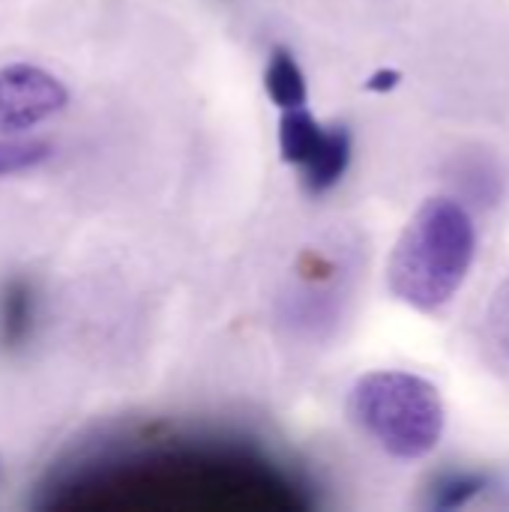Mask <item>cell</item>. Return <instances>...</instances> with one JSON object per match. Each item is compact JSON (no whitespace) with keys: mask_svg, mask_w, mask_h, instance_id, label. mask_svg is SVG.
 I'll return each mask as SVG.
<instances>
[{"mask_svg":"<svg viewBox=\"0 0 509 512\" xmlns=\"http://www.w3.org/2000/svg\"><path fill=\"white\" fill-rule=\"evenodd\" d=\"M474 252L477 228L471 213L453 198H429L390 255V291L420 312H435L462 288Z\"/></svg>","mask_w":509,"mask_h":512,"instance_id":"cell-1","label":"cell"},{"mask_svg":"<svg viewBox=\"0 0 509 512\" xmlns=\"http://www.w3.org/2000/svg\"><path fill=\"white\" fill-rule=\"evenodd\" d=\"M354 423L390 456L423 459L444 432V402L438 390L408 372H372L351 390Z\"/></svg>","mask_w":509,"mask_h":512,"instance_id":"cell-2","label":"cell"},{"mask_svg":"<svg viewBox=\"0 0 509 512\" xmlns=\"http://www.w3.org/2000/svg\"><path fill=\"white\" fill-rule=\"evenodd\" d=\"M69 93L57 75L33 63L0 69V132H24L63 111Z\"/></svg>","mask_w":509,"mask_h":512,"instance_id":"cell-3","label":"cell"},{"mask_svg":"<svg viewBox=\"0 0 509 512\" xmlns=\"http://www.w3.org/2000/svg\"><path fill=\"white\" fill-rule=\"evenodd\" d=\"M36 333V291L27 276L0 282V354H21Z\"/></svg>","mask_w":509,"mask_h":512,"instance_id":"cell-4","label":"cell"},{"mask_svg":"<svg viewBox=\"0 0 509 512\" xmlns=\"http://www.w3.org/2000/svg\"><path fill=\"white\" fill-rule=\"evenodd\" d=\"M324 135H327V126H321L309 114L306 105H297V108H285L282 111V120H279V150H282V159L285 162L306 168L309 159L324 144Z\"/></svg>","mask_w":509,"mask_h":512,"instance_id":"cell-5","label":"cell"},{"mask_svg":"<svg viewBox=\"0 0 509 512\" xmlns=\"http://www.w3.org/2000/svg\"><path fill=\"white\" fill-rule=\"evenodd\" d=\"M348 162H351V132L345 126H327L324 144L303 168V180H306L309 192L333 189L339 183V177L345 174Z\"/></svg>","mask_w":509,"mask_h":512,"instance_id":"cell-6","label":"cell"},{"mask_svg":"<svg viewBox=\"0 0 509 512\" xmlns=\"http://www.w3.org/2000/svg\"><path fill=\"white\" fill-rule=\"evenodd\" d=\"M264 84H267V93L270 99L285 111V108H297V105H306V78L294 60L291 51L285 48H276L270 63H267V72H264Z\"/></svg>","mask_w":509,"mask_h":512,"instance_id":"cell-7","label":"cell"},{"mask_svg":"<svg viewBox=\"0 0 509 512\" xmlns=\"http://www.w3.org/2000/svg\"><path fill=\"white\" fill-rule=\"evenodd\" d=\"M51 156L45 141H0V177L36 168Z\"/></svg>","mask_w":509,"mask_h":512,"instance_id":"cell-8","label":"cell"},{"mask_svg":"<svg viewBox=\"0 0 509 512\" xmlns=\"http://www.w3.org/2000/svg\"><path fill=\"white\" fill-rule=\"evenodd\" d=\"M489 327H492V336L495 342L509 354V279L504 282V288L498 291L495 303H492V312H489Z\"/></svg>","mask_w":509,"mask_h":512,"instance_id":"cell-9","label":"cell"}]
</instances>
